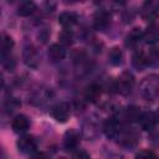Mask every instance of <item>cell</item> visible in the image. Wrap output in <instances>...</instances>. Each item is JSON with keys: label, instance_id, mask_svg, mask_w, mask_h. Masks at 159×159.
Returning <instances> with one entry per match:
<instances>
[{"label": "cell", "instance_id": "obj_14", "mask_svg": "<svg viewBox=\"0 0 159 159\" xmlns=\"http://www.w3.org/2000/svg\"><path fill=\"white\" fill-rule=\"evenodd\" d=\"M66 56V50L65 47L61 45V43H53L48 48V57L53 61V62H57V61H62Z\"/></svg>", "mask_w": 159, "mask_h": 159}, {"label": "cell", "instance_id": "obj_25", "mask_svg": "<svg viewBox=\"0 0 159 159\" xmlns=\"http://www.w3.org/2000/svg\"><path fill=\"white\" fill-rule=\"evenodd\" d=\"M20 106V102L16 99V98H9L5 103V108L7 112H12L14 109H16L17 107Z\"/></svg>", "mask_w": 159, "mask_h": 159}, {"label": "cell", "instance_id": "obj_6", "mask_svg": "<svg viewBox=\"0 0 159 159\" xmlns=\"http://www.w3.org/2000/svg\"><path fill=\"white\" fill-rule=\"evenodd\" d=\"M22 58L24 62L26 63V66L31 67V68H36L39 66L40 62V57H39V52L34 46H26L22 51Z\"/></svg>", "mask_w": 159, "mask_h": 159}, {"label": "cell", "instance_id": "obj_18", "mask_svg": "<svg viewBox=\"0 0 159 159\" xmlns=\"http://www.w3.org/2000/svg\"><path fill=\"white\" fill-rule=\"evenodd\" d=\"M142 114L143 113L140 112V109L138 107H135V106H129L123 112V117L128 122H137V120H139L140 117H142Z\"/></svg>", "mask_w": 159, "mask_h": 159}, {"label": "cell", "instance_id": "obj_28", "mask_svg": "<svg viewBox=\"0 0 159 159\" xmlns=\"http://www.w3.org/2000/svg\"><path fill=\"white\" fill-rule=\"evenodd\" d=\"M155 114H157V118H158V120H159V112H158V113H155Z\"/></svg>", "mask_w": 159, "mask_h": 159}, {"label": "cell", "instance_id": "obj_24", "mask_svg": "<svg viewBox=\"0 0 159 159\" xmlns=\"http://www.w3.org/2000/svg\"><path fill=\"white\" fill-rule=\"evenodd\" d=\"M135 159H157V155L154 154V152L145 149V150H140L135 155Z\"/></svg>", "mask_w": 159, "mask_h": 159}, {"label": "cell", "instance_id": "obj_16", "mask_svg": "<svg viewBox=\"0 0 159 159\" xmlns=\"http://www.w3.org/2000/svg\"><path fill=\"white\" fill-rule=\"evenodd\" d=\"M142 39H143V32L140 31V29L134 27V29L127 35V37H125V45H127L128 47H134V46H137V45L140 42Z\"/></svg>", "mask_w": 159, "mask_h": 159}, {"label": "cell", "instance_id": "obj_1", "mask_svg": "<svg viewBox=\"0 0 159 159\" xmlns=\"http://www.w3.org/2000/svg\"><path fill=\"white\" fill-rule=\"evenodd\" d=\"M140 93L145 99H154L159 93V76L149 75L140 83Z\"/></svg>", "mask_w": 159, "mask_h": 159}, {"label": "cell", "instance_id": "obj_27", "mask_svg": "<svg viewBox=\"0 0 159 159\" xmlns=\"http://www.w3.org/2000/svg\"><path fill=\"white\" fill-rule=\"evenodd\" d=\"M30 159H48V158H47V155H46L45 153H42V152H35L34 154H31Z\"/></svg>", "mask_w": 159, "mask_h": 159}, {"label": "cell", "instance_id": "obj_21", "mask_svg": "<svg viewBox=\"0 0 159 159\" xmlns=\"http://www.w3.org/2000/svg\"><path fill=\"white\" fill-rule=\"evenodd\" d=\"M12 47H14L12 37L6 34H2V36H1V55H2V57L9 56Z\"/></svg>", "mask_w": 159, "mask_h": 159}, {"label": "cell", "instance_id": "obj_11", "mask_svg": "<svg viewBox=\"0 0 159 159\" xmlns=\"http://www.w3.org/2000/svg\"><path fill=\"white\" fill-rule=\"evenodd\" d=\"M102 94V88L97 83H91L84 89V99L87 102H97Z\"/></svg>", "mask_w": 159, "mask_h": 159}, {"label": "cell", "instance_id": "obj_12", "mask_svg": "<svg viewBox=\"0 0 159 159\" xmlns=\"http://www.w3.org/2000/svg\"><path fill=\"white\" fill-rule=\"evenodd\" d=\"M143 39L148 43H158L159 42V26L155 24H150L145 31L143 32Z\"/></svg>", "mask_w": 159, "mask_h": 159}, {"label": "cell", "instance_id": "obj_8", "mask_svg": "<svg viewBox=\"0 0 159 159\" xmlns=\"http://www.w3.org/2000/svg\"><path fill=\"white\" fill-rule=\"evenodd\" d=\"M159 15V4L148 1L144 4L142 10V17L145 21H154Z\"/></svg>", "mask_w": 159, "mask_h": 159}, {"label": "cell", "instance_id": "obj_19", "mask_svg": "<svg viewBox=\"0 0 159 159\" xmlns=\"http://www.w3.org/2000/svg\"><path fill=\"white\" fill-rule=\"evenodd\" d=\"M35 10H36L35 2L34 1H30V0H25V1H21L20 2L19 7H17V15H20V16H29Z\"/></svg>", "mask_w": 159, "mask_h": 159}, {"label": "cell", "instance_id": "obj_15", "mask_svg": "<svg viewBox=\"0 0 159 159\" xmlns=\"http://www.w3.org/2000/svg\"><path fill=\"white\" fill-rule=\"evenodd\" d=\"M58 22L65 27V30H68L77 24V15L73 12H62L58 16Z\"/></svg>", "mask_w": 159, "mask_h": 159}, {"label": "cell", "instance_id": "obj_4", "mask_svg": "<svg viewBox=\"0 0 159 159\" xmlns=\"http://www.w3.org/2000/svg\"><path fill=\"white\" fill-rule=\"evenodd\" d=\"M111 20H112L111 12L107 11L106 9H101L93 16V26L96 30L104 31L111 25Z\"/></svg>", "mask_w": 159, "mask_h": 159}, {"label": "cell", "instance_id": "obj_20", "mask_svg": "<svg viewBox=\"0 0 159 159\" xmlns=\"http://www.w3.org/2000/svg\"><path fill=\"white\" fill-rule=\"evenodd\" d=\"M108 60L111 65L113 66H119L123 62V52L119 47H112L109 53H108Z\"/></svg>", "mask_w": 159, "mask_h": 159}, {"label": "cell", "instance_id": "obj_26", "mask_svg": "<svg viewBox=\"0 0 159 159\" xmlns=\"http://www.w3.org/2000/svg\"><path fill=\"white\" fill-rule=\"evenodd\" d=\"M72 159H91V157H89V154H88L86 150H83V149H77V150L73 152Z\"/></svg>", "mask_w": 159, "mask_h": 159}, {"label": "cell", "instance_id": "obj_2", "mask_svg": "<svg viewBox=\"0 0 159 159\" xmlns=\"http://www.w3.org/2000/svg\"><path fill=\"white\" fill-rule=\"evenodd\" d=\"M50 114L55 120H57L60 123H65V122H67V119L70 118V114H71L70 104L67 102H58L51 107Z\"/></svg>", "mask_w": 159, "mask_h": 159}, {"label": "cell", "instance_id": "obj_3", "mask_svg": "<svg viewBox=\"0 0 159 159\" xmlns=\"http://www.w3.org/2000/svg\"><path fill=\"white\" fill-rule=\"evenodd\" d=\"M116 83V92H119L122 94L130 93L133 86H134V77L130 72H123L120 77L114 81Z\"/></svg>", "mask_w": 159, "mask_h": 159}, {"label": "cell", "instance_id": "obj_9", "mask_svg": "<svg viewBox=\"0 0 159 159\" xmlns=\"http://www.w3.org/2000/svg\"><path fill=\"white\" fill-rule=\"evenodd\" d=\"M103 132L106 133V135L108 138H116L120 134V125L119 122L117 120V118H109L104 122L103 124Z\"/></svg>", "mask_w": 159, "mask_h": 159}, {"label": "cell", "instance_id": "obj_7", "mask_svg": "<svg viewBox=\"0 0 159 159\" xmlns=\"http://www.w3.org/2000/svg\"><path fill=\"white\" fill-rule=\"evenodd\" d=\"M80 144V134L75 129H70L65 133L63 137V147L67 150H76Z\"/></svg>", "mask_w": 159, "mask_h": 159}, {"label": "cell", "instance_id": "obj_5", "mask_svg": "<svg viewBox=\"0 0 159 159\" xmlns=\"http://www.w3.org/2000/svg\"><path fill=\"white\" fill-rule=\"evenodd\" d=\"M17 149L24 154H34L36 152V140L31 135H22L17 140Z\"/></svg>", "mask_w": 159, "mask_h": 159}, {"label": "cell", "instance_id": "obj_13", "mask_svg": "<svg viewBox=\"0 0 159 159\" xmlns=\"http://www.w3.org/2000/svg\"><path fill=\"white\" fill-rule=\"evenodd\" d=\"M142 125V128L144 130H152L157 122H158V118H157V114L155 113H152V112H147V113H143L140 119L138 120Z\"/></svg>", "mask_w": 159, "mask_h": 159}, {"label": "cell", "instance_id": "obj_29", "mask_svg": "<svg viewBox=\"0 0 159 159\" xmlns=\"http://www.w3.org/2000/svg\"><path fill=\"white\" fill-rule=\"evenodd\" d=\"M58 159H66V158H63V157H61V158H58Z\"/></svg>", "mask_w": 159, "mask_h": 159}, {"label": "cell", "instance_id": "obj_23", "mask_svg": "<svg viewBox=\"0 0 159 159\" xmlns=\"http://www.w3.org/2000/svg\"><path fill=\"white\" fill-rule=\"evenodd\" d=\"M72 34L70 32V30H63L61 34H60V43L65 47V46H70L72 43Z\"/></svg>", "mask_w": 159, "mask_h": 159}, {"label": "cell", "instance_id": "obj_10", "mask_svg": "<svg viewBox=\"0 0 159 159\" xmlns=\"http://www.w3.org/2000/svg\"><path fill=\"white\" fill-rule=\"evenodd\" d=\"M11 127H12L15 133H19V134L20 133H25L30 127V120H29V118L26 116L17 114V116L14 117V119L11 122Z\"/></svg>", "mask_w": 159, "mask_h": 159}, {"label": "cell", "instance_id": "obj_22", "mask_svg": "<svg viewBox=\"0 0 159 159\" xmlns=\"http://www.w3.org/2000/svg\"><path fill=\"white\" fill-rule=\"evenodd\" d=\"M147 63L152 67H159V48H152L145 52Z\"/></svg>", "mask_w": 159, "mask_h": 159}, {"label": "cell", "instance_id": "obj_17", "mask_svg": "<svg viewBox=\"0 0 159 159\" xmlns=\"http://www.w3.org/2000/svg\"><path fill=\"white\" fill-rule=\"evenodd\" d=\"M132 65L138 71H142L143 68H145L148 66L145 52H143V51H135L134 55H133V57H132Z\"/></svg>", "mask_w": 159, "mask_h": 159}]
</instances>
